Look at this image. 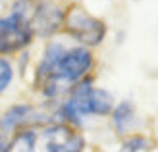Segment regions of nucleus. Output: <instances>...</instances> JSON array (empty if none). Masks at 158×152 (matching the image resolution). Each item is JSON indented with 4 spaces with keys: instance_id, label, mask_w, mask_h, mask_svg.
<instances>
[{
    "instance_id": "7ed1b4c3",
    "label": "nucleus",
    "mask_w": 158,
    "mask_h": 152,
    "mask_svg": "<svg viewBox=\"0 0 158 152\" xmlns=\"http://www.w3.org/2000/svg\"><path fill=\"white\" fill-rule=\"evenodd\" d=\"M33 0H15L12 10L0 18V56H14L25 52L35 41L31 27Z\"/></svg>"
},
{
    "instance_id": "39448f33",
    "label": "nucleus",
    "mask_w": 158,
    "mask_h": 152,
    "mask_svg": "<svg viewBox=\"0 0 158 152\" xmlns=\"http://www.w3.org/2000/svg\"><path fill=\"white\" fill-rule=\"evenodd\" d=\"M41 148L43 152H83L85 150V137L81 129L60 123V121H50L48 125L43 127L41 135Z\"/></svg>"
},
{
    "instance_id": "f03ea898",
    "label": "nucleus",
    "mask_w": 158,
    "mask_h": 152,
    "mask_svg": "<svg viewBox=\"0 0 158 152\" xmlns=\"http://www.w3.org/2000/svg\"><path fill=\"white\" fill-rule=\"evenodd\" d=\"M116 106V98L104 87L94 85L93 75L69 89V92L58 102L52 114V121L68 123L81 129L91 117H108Z\"/></svg>"
},
{
    "instance_id": "1a4fd4ad",
    "label": "nucleus",
    "mask_w": 158,
    "mask_h": 152,
    "mask_svg": "<svg viewBox=\"0 0 158 152\" xmlns=\"http://www.w3.org/2000/svg\"><path fill=\"white\" fill-rule=\"evenodd\" d=\"M39 150V133L37 129H21L12 133L6 139L2 152H37Z\"/></svg>"
},
{
    "instance_id": "9d476101",
    "label": "nucleus",
    "mask_w": 158,
    "mask_h": 152,
    "mask_svg": "<svg viewBox=\"0 0 158 152\" xmlns=\"http://www.w3.org/2000/svg\"><path fill=\"white\" fill-rule=\"evenodd\" d=\"M151 139L143 133H131L127 137H123L122 141V146L118 152H143V150H148L151 148Z\"/></svg>"
},
{
    "instance_id": "6e6552de",
    "label": "nucleus",
    "mask_w": 158,
    "mask_h": 152,
    "mask_svg": "<svg viewBox=\"0 0 158 152\" xmlns=\"http://www.w3.org/2000/svg\"><path fill=\"white\" fill-rule=\"evenodd\" d=\"M110 117V125L116 135L120 137H127L139 127V116H137V108L131 100H122L116 102V106L112 110Z\"/></svg>"
},
{
    "instance_id": "0eeeda50",
    "label": "nucleus",
    "mask_w": 158,
    "mask_h": 152,
    "mask_svg": "<svg viewBox=\"0 0 158 152\" xmlns=\"http://www.w3.org/2000/svg\"><path fill=\"white\" fill-rule=\"evenodd\" d=\"M66 8L60 6L56 0H33L31 8V27L35 37L50 39L60 33L64 27Z\"/></svg>"
},
{
    "instance_id": "f257e3e1",
    "label": "nucleus",
    "mask_w": 158,
    "mask_h": 152,
    "mask_svg": "<svg viewBox=\"0 0 158 152\" xmlns=\"http://www.w3.org/2000/svg\"><path fill=\"white\" fill-rule=\"evenodd\" d=\"M94 66L97 58L91 48L50 39L35 66L33 85L44 100H62L72 87L91 77Z\"/></svg>"
},
{
    "instance_id": "9b49d317",
    "label": "nucleus",
    "mask_w": 158,
    "mask_h": 152,
    "mask_svg": "<svg viewBox=\"0 0 158 152\" xmlns=\"http://www.w3.org/2000/svg\"><path fill=\"white\" fill-rule=\"evenodd\" d=\"M14 79H15V68H14L12 60L0 56V97L12 87Z\"/></svg>"
},
{
    "instance_id": "f8f14e48",
    "label": "nucleus",
    "mask_w": 158,
    "mask_h": 152,
    "mask_svg": "<svg viewBox=\"0 0 158 152\" xmlns=\"http://www.w3.org/2000/svg\"><path fill=\"white\" fill-rule=\"evenodd\" d=\"M4 145H6V135L0 131V152H2V148H4Z\"/></svg>"
},
{
    "instance_id": "423d86ee",
    "label": "nucleus",
    "mask_w": 158,
    "mask_h": 152,
    "mask_svg": "<svg viewBox=\"0 0 158 152\" xmlns=\"http://www.w3.org/2000/svg\"><path fill=\"white\" fill-rule=\"evenodd\" d=\"M50 121H52V116L44 114L35 104L18 102V104H12L8 110L2 112V116H0V131L4 135H12L15 131H21V129L44 127Z\"/></svg>"
},
{
    "instance_id": "20e7f679",
    "label": "nucleus",
    "mask_w": 158,
    "mask_h": 152,
    "mask_svg": "<svg viewBox=\"0 0 158 152\" xmlns=\"http://www.w3.org/2000/svg\"><path fill=\"white\" fill-rule=\"evenodd\" d=\"M62 31L75 44L87 46V48L93 50V48H97V46H100L104 43V39L108 35V25L102 18L93 15L83 6L72 4L69 8H66Z\"/></svg>"
}]
</instances>
